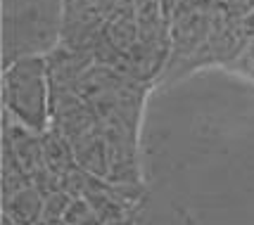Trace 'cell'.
<instances>
[{"instance_id":"2","label":"cell","mask_w":254,"mask_h":225,"mask_svg":"<svg viewBox=\"0 0 254 225\" xmlns=\"http://www.w3.org/2000/svg\"><path fill=\"white\" fill-rule=\"evenodd\" d=\"M5 67L19 57L48 55L60 43V26L38 7H24L5 19Z\"/></svg>"},{"instance_id":"3","label":"cell","mask_w":254,"mask_h":225,"mask_svg":"<svg viewBox=\"0 0 254 225\" xmlns=\"http://www.w3.org/2000/svg\"><path fill=\"white\" fill-rule=\"evenodd\" d=\"M48 76L50 88H74L76 81L95 64L93 47H71L57 43L48 55Z\"/></svg>"},{"instance_id":"4","label":"cell","mask_w":254,"mask_h":225,"mask_svg":"<svg viewBox=\"0 0 254 225\" xmlns=\"http://www.w3.org/2000/svg\"><path fill=\"white\" fill-rule=\"evenodd\" d=\"M71 147H74V159H76L78 169H83L90 176H98V178H107V169H110L107 140L100 128L74 140Z\"/></svg>"},{"instance_id":"1","label":"cell","mask_w":254,"mask_h":225,"mask_svg":"<svg viewBox=\"0 0 254 225\" xmlns=\"http://www.w3.org/2000/svg\"><path fill=\"white\" fill-rule=\"evenodd\" d=\"M50 76L45 55L19 57L2 74V112L36 133L50 128Z\"/></svg>"},{"instance_id":"8","label":"cell","mask_w":254,"mask_h":225,"mask_svg":"<svg viewBox=\"0 0 254 225\" xmlns=\"http://www.w3.org/2000/svg\"><path fill=\"white\" fill-rule=\"evenodd\" d=\"M135 216H126V218H114V221H105L102 225H133Z\"/></svg>"},{"instance_id":"7","label":"cell","mask_w":254,"mask_h":225,"mask_svg":"<svg viewBox=\"0 0 254 225\" xmlns=\"http://www.w3.org/2000/svg\"><path fill=\"white\" fill-rule=\"evenodd\" d=\"M69 204H71V197H69L64 190H57V192H53V194H48V197H45V204H43V221H41V225L62 223Z\"/></svg>"},{"instance_id":"9","label":"cell","mask_w":254,"mask_h":225,"mask_svg":"<svg viewBox=\"0 0 254 225\" xmlns=\"http://www.w3.org/2000/svg\"><path fill=\"white\" fill-rule=\"evenodd\" d=\"M2 225H22V223H17L14 218H10V216H5V214H2Z\"/></svg>"},{"instance_id":"5","label":"cell","mask_w":254,"mask_h":225,"mask_svg":"<svg viewBox=\"0 0 254 225\" xmlns=\"http://www.w3.org/2000/svg\"><path fill=\"white\" fill-rule=\"evenodd\" d=\"M43 204L45 197L36 185H29L24 190L14 192L10 197H2V214L14 218L22 225H41L43 221Z\"/></svg>"},{"instance_id":"6","label":"cell","mask_w":254,"mask_h":225,"mask_svg":"<svg viewBox=\"0 0 254 225\" xmlns=\"http://www.w3.org/2000/svg\"><path fill=\"white\" fill-rule=\"evenodd\" d=\"M41 142H43V154H45V164L48 169L57 171V173H64V171L74 169L76 166V159H74V147L71 140L62 135L57 128H48L41 133Z\"/></svg>"}]
</instances>
